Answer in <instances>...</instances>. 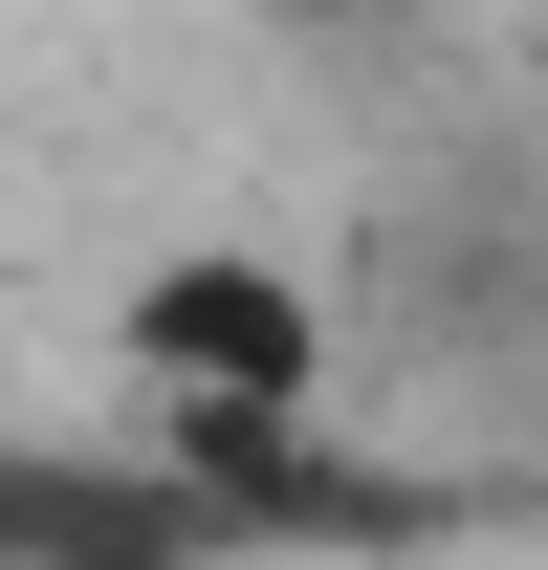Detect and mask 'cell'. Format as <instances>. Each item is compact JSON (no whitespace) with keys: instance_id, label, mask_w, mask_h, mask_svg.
Instances as JSON below:
<instances>
[{"instance_id":"cell-1","label":"cell","mask_w":548,"mask_h":570,"mask_svg":"<svg viewBox=\"0 0 548 570\" xmlns=\"http://www.w3.org/2000/svg\"><path fill=\"white\" fill-rule=\"evenodd\" d=\"M88 417L133 439L154 483H285L307 439L351 417V285L307 242H154L110 307H88Z\"/></svg>"}]
</instances>
